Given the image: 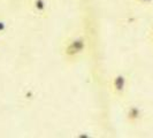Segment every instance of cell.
Instances as JSON below:
<instances>
[{
  "label": "cell",
  "instance_id": "1",
  "mask_svg": "<svg viewBox=\"0 0 153 138\" xmlns=\"http://www.w3.org/2000/svg\"><path fill=\"white\" fill-rule=\"evenodd\" d=\"M85 48H86V40L84 37L78 36V37L69 39V42L63 48V53H65L66 58L74 59V58H77L81 54L84 53Z\"/></svg>",
  "mask_w": 153,
  "mask_h": 138
},
{
  "label": "cell",
  "instance_id": "2",
  "mask_svg": "<svg viewBox=\"0 0 153 138\" xmlns=\"http://www.w3.org/2000/svg\"><path fill=\"white\" fill-rule=\"evenodd\" d=\"M109 89H111L113 94L117 96V97H121L127 89V77L120 73L115 74L114 76H112V78H111Z\"/></svg>",
  "mask_w": 153,
  "mask_h": 138
},
{
  "label": "cell",
  "instance_id": "3",
  "mask_svg": "<svg viewBox=\"0 0 153 138\" xmlns=\"http://www.w3.org/2000/svg\"><path fill=\"white\" fill-rule=\"evenodd\" d=\"M140 109L137 106H131L127 109V113H126V120L129 123L134 124L136 123L140 119Z\"/></svg>",
  "mask_w": 153,
  "mask_h": 138
},
{
  "label": "cell",
  "instance_id": "4",
  "mask_svg": "<svg viewBox=\"0 0 153 138\" xmlns=\"http://www.w3.org/2000/svg\"><path fill=\"white\" fill-rule=\"evenodd\" d=\"M140 1H143V2H147V1H150V0H140Z\"/></svg>",
  "mask_w": 153,
  "mask_h": 138
}]
</instances>
